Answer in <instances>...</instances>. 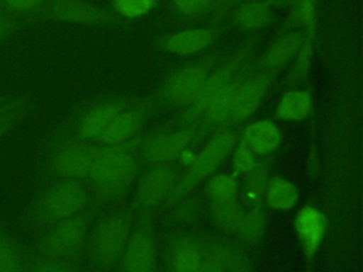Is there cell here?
<instances>
[{"label": "cell", "mask_w": 363, "mask_h": 272, "mask_svg": "<svg viewBox=\"0 0 363 272\" xmlns=\"http://www.w3.org/2000/svg\"><path fill=\"white\" fill-rule=\"evenodd\" d=\"M41 14L44 18L85 26H111L121 21L118 14L84 0H50Z\"/></svg>", "instance_id": "14"}, {"label": "cell", "mask_w": 363, "mask_h": 272, "mask_svg": "<svg viewBox=\"0 0 363 272\" xmlns=\"http://www.w3.org/2000/svg\"><path fill=\"white\" fill-rule=\"evenodd\" d=\"M312 37L313 35L306 34L305 41L291 62V68L284 81V85L289 89H296L308 81L312 62Z\"/></svg>", "instance_id": "27"}, {"label": "cell", "mask_w": 363, "mask_h": 272, "mask_svg": "<svg viewBox=\"0 0 363 272\" xmlns=\"http://www.w3.org/2000/svg\"><path fill=\"white\" fill-rule=\"evenodd\" d=\"M91 203V191L85 180L52 178L41 187L26 210V221L35 231L77 214Z\"/></svg>", "instance_id": "3"}, {"label": "cell", "mask_w": 363, "mask_h": 272, "mask_svg": "<svg viewBox=\"0 0 363 272\" xmlns=\"http://www.w3.org/2000/svg\"><path fill=\"white\" fill-rule=\"evenodd\" d=\"M118 264L121 272H156L157 246L155 212L135 211L133 225Z\"/></svg>", "instance_id": "10"}, {"label": "cell", "mask_w": 363, "mask_h": 272, "mask_svg": "<svg viewBox=\"0 0 363 272\" xmlns=\"http://www.w3.org/2000/svg\"><path fill=\"white\" fill-rule=\"evenodd\" d=\"M218 30L211 28H184L166 35L162 40V47L177 55H194L207 50L217 37Z\"/></svg>", "instance_id": "19"}, {"label": "cell", "mask_w": 363, "mask_h": 272, "mask_svg": "<svg viewBox=\"0 0 363 272\" xmlns=\"http://www.w3.org/2000/svg\"><path fill=\"white\" fill-rule=\"evenodd\" d=\"M99 205L91 201L85 208L69 215L40 232L37 252L58 261L69 262L84 248Z\"/></svg>", "instance_id": "7"}, {"label": "cell", "mask_w": 363, "mask_h": 272, "mask_svg": "<svg viewBox=\"0 0 363 272\" xmlns=\"http://www.w3.org/2000/svg\"><path fill=\"white\" fill-rule=\"evenodd\" d=\"M272 20L271 6L265 0H248L240 4L234 14L235 26L250 34L267 27Z\"/></svg>", "instance_id": "22"}, {"label": "cell", "mask_w": 363, "mask_h": 272, "mask_svg": "<svg viewBox=\"0 0 363 272\" xmlns=\"http://www.w3.org/2000/svg\"><path fill=\"white\" fill-rule=\"evenodd\" d=\"M136 98L133 95L115 94L94 99L81 106L60 130L79 140L96 142L113 118Z\"/></svg>", "instance_id": "9"}, {"label": "cell", "mask_w": 363, "mask_h": 272, "mask_svg": "<svg viewBox=\"0 0 363 272\" xmlns=\"http://www.w3.org/2000/svg\"><path fill=\"white\" fill-rule=\"evenodd\" d=\"M255 157L257 156L252 153V150L248 147V144L245 143V140L240 135V137H238V140L234 146V152H233V157H231L233 176L240 178L245 173H248L257 164Z\"/></svg>", "instance_id": "33"}, {"label": "cell", "mask_w": 363, "mask_h": 272, "mask_svg": "<svg viewBox=\"0 0 363 272\" xmlns=\"http://www.w3.org/2000/svg\"><path fill=\"white\" fill-rule=\"evenodd\" d=\"M242 139L255 156L265 157L272 154L281 144V132L275 122L264 119L245 126Z\"/></svg>", "instance_id": "20"}, {"label": "cell", "mask_w": 363, "mask_h": 272, "mask_svg": "<svg viewBox=\"0 0 363 272\" xmlns=\"http://www.w3.org/2000/svg\"><path fill=\"white\" fill-rule=\"evenodd\" d=\"M196 123L170 130V132H152L142 135L139 146L140 159L149 164H157L164 162L177 160L180 154L189 149L194 136Z\"/></svg>", "instance_id": "13"}, {"label": "cell", "mask_w": 363, "mask_h": 272, "mask_svg": "<svg viewBox=\"0 0 363 272\" xmlns=\"http://www.w3.org/2000/svg\"><path fill=\"white\" fill-rule=\"evenodd\" d=\"M48 1L50 0H0V7L11 16H28L43 13Z\"/></svg>", "instance_id": "35"}, {"label": "cell", "mask_w": 363, "mask_h": 272, "mask_svg": "<svg viewBox=\"0 0 363 272\" xmlns=\"http://www.w3.org/2000/svg\"><path fill=\"white\" fill-rule=\"evenodd\" d=\"M142 135L119 144H101L88 178L91 201L99 207L121 200L135 181L142 159Z\"/></svg>", "instance_id": "1"}, {"label": "cell", "mask_w": 363, "mask_h": 272, "mask_svg": "<svg viewBox=\"0 0 363 272\" xmlns=\"http://www.w3.org/2000/svg\"><path fill=\"white\" fill-rule=\"evenodd\" d=\"M258 40V33L250 35L225 57L217 61L216 67L210 72L206 84L203 85L196 99L189 106L182 108L162 126L152 129V132H170L197 123L203 113L207 110V108L211 105V102L218 96V94L234 79L240 68L254 57Z\"/></svg>", "instance_id": "2"}, {"label": "cell", "mask_w": 363, "mask_h": 272, "mask_svg": "<svg viewBox=\"0 0 363 272\" xmlns=\"http://www.w3.org/2000/svg\"><path fill=\"white\" fill-rule=\"evenodd\" d=\"M101 144L79 140L58 130L48 142L43 159V177L86 180Z\"/></svg>", "instance_id": "4"}, {"label": "cell", "mask_w": 363, "mask_h": 272, "mask_svg": "<svg viewBox=\"0 0 363 272\" xmlns=\"http://www.w3.org/2000/svg\"><path fill=\"white\" fill-rule=\"evenodd\" d=\"M238 135L240 126H225L214 132L208 137L200 153L190 162L187 169L183 171L180 180L177 181L159 211H166L167 208L174 205L183 197L190 194L211 173H214L234 149L240 137Z\"/></svg>", "instance_id": "6"}, {"label": "cell", "mask_w": 363, "mask_h": 272, "mask_svg": "<svg viewBox=\"0 0 363 272\" xmlns=\"http://www.w3.org/2000/svg\"><path fill=\"white\" fill-rule=\"evenodd\" d=\"M159 109L160 108L153 95L147 98H136L130 105H128L113 118L109 126L98 137L96 143L119 144L138 137L142 135L140 132L143 126Z\"/></svg>", "instance_id": "12"}, {"label": "cell", "mask_w": 363, "mask_h": 272, "mask_svg": "<svg viewBox=\"0 0 363 272\" xmlns=\"http://www.w3.org/2000/svg\"><path fill=\"white\" fill-rule=\"evenodd\" d=\"M238 1H240V0H218L217 6L214 7V8H217V13L220 14L218 17H221V16L224 14V11H225L230 6H233V4L238 3Z\"/></svg>", "instance_id": "37"}, {"label": "cell", "mask_w": 363, "mask_h": 272, "mask_svg": "<svg viewBox=\"0 0 363 272\" xmlns=\"http://www.w3.org/2000/svg\"><path fill=\"white\" fill-rule=\"evenodd\" d=\"M245 205L242 204L240 196L223 200V201H210L208 214L218 231L223 234L234 235L237 227L244 215Z\"/></svg>", "instance_id": "24"}, {"label": "cell", "mask_w": 363, "mask_h": 272, "mask_svg": "<svg viewBox=\"0 0 363 272\" xmlns=\"http://www.w3.org/2000/svg\"><path fill=\"white\" fill-rule=\"evenodd\" d=\"M269 6H277V7H284L288 4H294L296 0H265Z\"/></svg>", "instance_id": "39"}, {"label": "cell", "mask_w": 363, "mask_h": 272, "mask_svg": "<svg viewBox=\"0 0 363 272\" xmlns=\"http://www.w3.org/2000/svg\"><path fill=\"white\" fill-rule=\"evenodd\" d=\"M135 220L132 205L115 207L95 221L88 238L89 259L98 269L118 265Z\"/></svg>", "instance_id": "5"}, {"label": "cell", "mask_w": 363, "mask_h": 272, "mask_svg": "<svg viewBox=\"0 0 363 272\" xmlns=\"http://www.w3.org/2000/svg\"><path fill=\"white\" fill-rule=\"evenodd\" d=\"M10 98H11V96H4V95H1V96H0V106H3L6 102H9Z\"/></svg>", "instance_id": "40"}, {"label": "cell", "mask_w": 363, "mask_h": 272, "mask_svg": "<svg viewBox=\"0 0 363 272\" xmlns=\"http://www.w3.org/2000/svg\"><path fill=\"white\" fill-rule=\"evenodd\" d=\"M240 181L233 174H216L204 186V194L210 201H223L237 197Z\"/></svg>", "instance_id": "30"}, {"label": "cell", "mask_w": 363, "mask_h": 272, "mask_svg": "<svg viewBox=\"0 0 363 272\" xmlns=\"http://www.w3.org/2000/svg\"><path fill=\"white\" fill-rule=\"evenodd\" d=\"M200 197L194 193V190L172 205L169 210V221L174 224H187L193 222L199 217L200 211Z\"/></svg>", "instance_id": "32"}, {"label": "cell", "mask_w": 363, "mask_h": 272, "mask_svg": "<svg viewBox=\"0 0 363 272\" xmlns=\"http://www.w3.org/2000/svg\"><path fill=\"white\" fill-rule=\"evenodd\" d=\"M278 75L269 72L250 74L240 85L234 98L230 113L225 119V126H240L245 122L261 103L269 85Z\"/></svg>", "instance_id": "15"}, {"label": "cell", "mask_w": 363, "mask_h": 272, "mask_svg": "<svg viewBox=\"0 0 363 272\" xmlns=\"http://www.w3.org/2000/svg\"><path fill=\"white\" fill-rule=\"evenodd\" d=\"M24 262L27 272H81L71 262L51 259L37 251L24 249Z\"/></svg>", "instance_id": "31"}, {"label": "cell", "mask_w": 363, "mask_h": 272, "mask_svg": "<svg viewBox=\"0 0 363 272\" xmlns=\"http://www.w3.org/2000/svg\"><path fill=\"white\" fill-rule=\"evenodd\" d=\"M306 34L308 33L299 30H291L281 34L261 57L254 58L250 74L269 72L279 75V72L295 58L296 52L299 51L302 42L306 38Z\"/></svg>", "instance_id": "16"}, {"label": "cell", "mask_w": 363, "mask_h": 272, "mask_svg": "<svg viewBox=\"0 0 363 272\" xmlns=\"http://www.w3.org/2000/svg\"><path fill=\"white\" fill-rule=\"evenodd\" d=\"M312 109L311 89H288L275 109V119L284 122H299L308 118Z\"/></svg>", "instance_id": "23"}, {"label": "cell", "mask_w": 363, "mask_h": 272, "mask_svg": "<svg viewBox=\"0 0 363 272\" xmlns=\"http://www.w3.org/2000/svg\"><path fill=\"white\" fill-rule=\"evenodd\" d=\"M3 18V10H1V7H0V20Z\"/></svg>", "instance_id": "41"}, {"label": "cell", "mask_w": 363, "mask_h": 272, "mask_svg": "<svg viewBox=\"0 0 363 272\" xmlns=\"http://www.w3.org/2000/svg\"><path fill=\"white\" fill-rule=\"evenodd\" d=\"M294 228L306 259H313L328 231V218L316 207L306 204L295 215Z\"/></svg>", "instance_id": "18"}, {"label": "cell", "mask_w": 363, "mask_h": 272, "mask_svg": "<svg viewBox=\"0 0 363 272\" xmlns=\"http://www.w3.org/2000/svg\"><path fill=\"white\" fill-rule=\"evenodd\" d=\"M13 28H14V24H13L11 21H7V20L1 18V20H0V40H1L3 37H6L7 34H10Z\"/></svg>", "instance_id": "38"}, {"label": "cell", "mask_w": 363, "mask_h": 272, "mask_svg": "<svg viewBox=\"0 0 363 272\" xmlns=\"http://www.w3.org/2000/svg\"><path fill=\"white\" fill-rule=\"evenodd\" d=\"M0 272H27L24 248L0 228Z\"/></svg>", "instance_id": "28"}, {"label": "cell", "mask_w": 363, "mask_h": 272, "mask_svg": "<svg viewBox=\"0 0 363 272\" xmlns=\"http://www.w3.org/2000/svg\"><path fill=\"white\" fill-rule=\"evenodd\" d=\"M218 61V52L197 58L174 69L153 95L159 108H186L189 106Z\"/></svg>", "instance_id": "8"}, {"label": "cell", "mask_w": 363, "mask_h": 272, "mask_svg": "<svg viewBox=\"0 0 363 272\" xmlns=\"http://www.w3.org/2000/svg\"><path fill=\"white\" fill-rule=\"evenodd\" d=\"M156 4V0H113L115 10L125 18L146 16Z\"/></svg>", "instance_id": "34"}, {"label": "cell", "mask_w": 363, "mask_h": 272, "mask_svg": "<svg viewBox=\"0 0 363 272\" xmlns=\"http://www.w3.org/2000/svg\"><path fill=\"white\" fill-rule=\"evenodd\" d=\"M269 160L265 156L261 160H257V164L242 176L241 184V201L248 208L262 207L264 196L269 178Z\"/></svg>", "instance_id": "21"}, {"label": "cell", "mask_w": 363, "mask_h": 272, "mask_svg": "<svg viewBox=\"0 0 363 272\" xmlns=\"http://www.w3.org/2000/svg\"><path fill=\"white\" fill-rule=\"evenodd\" d=\"M182 174L183 166L176 160L153 164L138 181L136 210L146 212L159 211Z\"/></svg>", "instance_id": "11"}, {"label": "cell", "mask_w": 363, "mask_h": 272, "mask_svg": "<svg viewBox=\"0 0 363 272\" xmlns=\"http://www.w3.org/2000/svg\"><path fill=\"white\" fill-rule=\"evenodd\" d=\"M31 101L27 95L11 96L9 102L0 106V137L11 130L30 112Z\"/></svg>", "instance_id": "29"}, {"label": "cell", "mask_w": 363, "mask_h": 272, "mask_svg": "<svg viewBox=\"0 0 363 272\" xmlns=\"http://www.w3.org/2000/svg\"><path fill=\"white\" fill-rule=\"evenodd\" d=\"M268 218L264 207L248 208L244 211V215L237 227L234 235H237L242 242L254 245L262 241L267 232Z\"/></svg>", "instance_id": "26"}, {"label": "cell", "mask_w": 363, "mask_h": 272, "mask_svg": "<svg viewBox=\"0 0 363 272\" xmlns=\"http://www.w3.org/2000/svg\"><path fill=\"white\" fill-rule=\"evenodd\" d=\"M299 200V188L281 174L269 176L264 204L272 210L286 211L295 207Z\"/></svg>", "instance_id": "25"}, {"label": "cell", "mask_w": 363, "mask_h": 272, "mask_svg": "<svg viewBox=\"0 0 363 272\" xmlns=\"http://www.w3.org/2000/svg\"><path fill=\"white\" fill-rule=\"evenodd\" d=\"M169 272H199L201 244L199 234L176 231L169 237L166 246Z\"/></svg>", "instance_id": "17"}, {"label": "cell", "mask_w": 363, "mask_h": 272, "mask_svg": "<svg viewBox=\"0 0 363 272\" xmlns=\"http://www.w3.org/2000/svg\"><path fill=\"white\" fill-rule=\"evenodd\" d=\"M174 10L184 17H199L214 8V0H172Z\"/></svg>", "instance_id": "36"}]
</instances>
